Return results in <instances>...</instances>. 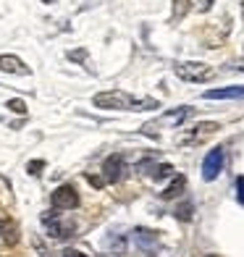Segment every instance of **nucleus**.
<instances>
[{"mask_svg":"<svg viewBox=\"0 0 244 257\" xmlns=\"http://www.w3.org/2000/svg\"><path fill=\"white\" fill-rule=\"evenodd\" d=\"M8 110H14V113H19V115H24V113H27V105L21 102V100H8Z\"/></svg>","mask_w":244,"mask_h":257,"instance_id":"14","label":"nucleus"},{"mask_svg":"<svg viewBox=\"0 0 244 257\" xmlns=\"http://www.w3.org/2000/svg\"><path fill=\"white\" fill-rule=\"evenodd\" d=\"M147 168H150V176L153 179H168L173 173V168L168 166V163H153V166H147Z\"/></svg>","mask_w":244,"mask_h":257,"instance_id":"13","label":"nucleus"},{"mask_svg":"<svg viewBox=\"0 0 244 257\" xmlns=\"http://www.w3.org/2000/svg\"><path fill=\"white\" fill-rule=\"evenodd\" d=\"M134 241H137L139 249H145V252H150V254L158 249V233L150 231V228H137V231H134Z\"/></svg>","mask_w":244,"mask_h":257,"instance_id":"9","label":"nucleus"},{"mask_svg":"<svg viewBox=\"0 0 244 257\" xmlns=\"http://www.w3.org/2000/svg\"><path fill=\"white\" fill-rule=\"evenodd\" d=\"M87 181L95 186V189H102L105 186V179H100V176H92V173H87Z\"/></svg>","mask_w":244,"mask_h":257,"instance_id":"15","label":"nucleus"},{"mask_svg":"<svg viewBox=\"0 0 244 257\" xmlns=\"http://www.w3.org/2000/svg\"><path fill=\"white\" fill-rule=\"evenodd\" d=\"M173 8H171V19L173 21H181L184 16L189 14V8H192V0H171Z\"/></svg>","mask_w":244,"mask_h":257,"instance_id":"12","label":"nucleus"},{"mask_svg":"<svg viewBox=\"0 0 244 257\" xmlns=\"http://www.w3.org/2000/svg\"><path fill=\"white\" fill-rule=\"evenodd\" d=\"M197 8H200L202 14H207V11L213 8V0H197Z\"/></svg>","mask_w":244,"mask_h":257,"instance_id":"17","label":"nucleus"},{"mask_svg":"<svg viewBox=\"0 0 244 257\" xmlns=\"http://www.w3.org/2000/svg\"><path fill=\"white\" fill-rule=\"evenodd\" d=\"M173 74L181 81H192V84H202V81L215 79V68H210L207 63H197V61H187V63H176Z\"/></svg>","mask_w":244,"mask_h":257,"instance_id":"2","label":"nucleus"},{"mask_svg":"<svg viewBox=\"0 0 244 257\" xmlns=\"http://www.w3.org/2000/svg\"><path fill=\"white\" fill-rule=\"evenodd\" d=\"M223 163H226V153H223V147L210 150V153L205 155V160H202V179H205V181L218 179V173L223 171Z\"/></svg>","mask_w":244,"mask_h":257,"instance_id":"3","label":"nucleus"},{"mask_svg":"<svg viewBox=\"0 0 244 257\" xmlns=\"http://www.w3.org/2000/svg\"><path fill=\"white\" fill-rule=\"evenodd\" d=\"M45 166V163L42 160H34V163H29V173H32V176H37V173H40V168Z\"/></svg>","mask_w":244,"mask_h":257,"instance_id":"18","label":"nucleus"},{"mask_svg":"<svg viewBox=\"0 0 244 257\" xmlns=\"http://www.w3.org/2000/svg\"><path fill=\"white\" fill-rule=\"evenodd\" d=\"M218 128H220V126H218L215 121H205V123H197L194 128H189V134L184 137L181 142H184V145H200V142H205V139L210 137V134H215Z\"/></svg>","mask_w":244,"mask_h":257,"instance_id":"5","label":"nucleus"},{"mask_svg":"<svg viewBox=\"0 0 244 257\" xmlns=\"http://www.w3.org/2000/svg\"><path fill=\"white\" fill-rule=\"evenodd\" d=\"M121 176H124V158L110 155L105 163H102V179H105L108 184H115V181H121Z\"/></svg>","mask_w":244,"mask_h":257,"instance_id":"6","label":"nucleus"},{"mask_svg":"<svg viewBox=\"0 0 244 257\" xmlns=\"http://www.w3.org/2000/svg\"><path fill=\"white\" fill-rule=\"evenodd\" d=\"M50 202H53L55 210H74L79 205V194H76V189L71 184H63V186H58V189L53 192Z\"/></svg>","mask_w":244,"mask_h":257,"instance_id":"4","label":"nucleus"},{"mask_svg":"<svg viewBox=\"0 0 244 257\" xmlns=\"http://www.w3.org/2000/svg\"><path fill=\"white\" fill-rule=\"evenodd\" d=\"M184 186H187V179H184V176H173V181L166 186V192H163L160 197H163V200H173V197H179L184 192Z\"/></svg>","mask_w":244,"mask_h":257,"instance_id":"11","label":"nucleus"},{"mask_svg":"<svg viewBox=\"0 0 244 257\" xmlns=\"http://www.w3.org/2000/svg\"><path fill=\"white\" fill-rule=\"evenodd\" d=\"M42 3H53V0H42Z\"/></svg>","mask_w":244,"mask_h":257,"instance_id":"22","label":"nucleus"},{"mask_svg":"<svg viewBox=\"0 0 244 257\" xmlns=\"http://www.w3.org/2000/svg\"><path fill=\"white\" fill-rule=\"evenodd\" d=\"M45 226H48L53 239H68L74 233V223H61L58 215H45Z\"/></svg>","mask_w":244,"mask_h":257,"instance_id":"8","label":"nucleus"},{"mask_svg":"<svg viewBox=\"0 0 244 257\" xmlns=\"http://www.w3.org/2000/svg\"><path fill=\"white\" fill-rule=\"evenodd\" d=\"M0 71H6V74H19V76H29V66L21 61V58L16 55H0Z\"/></svg>","mask_w":244,"mask_h":257,"instance_id":"7","label":"nucleus"},{"mask_svg":"<svg viewBox=\"0 0 244 257\" xmlns=\"http://www.w3.org/2000/svg\"><path fill=\"white\" fill-rule=\"evenodd\" d=\"M241 14H244V0H241Z\"/></svg>","mask_w":244,"mask_h":257,"instance_id":"21","label":"nucleus"},{"mask_svg":"<svg viewBox=\"0 0 244 257\" xmlns=\"http://www.w3.org/2000/svg\"><path fill=\"white\" fill-rule=\"evenodd\" d=\"M63 257H87V254H84V252H79V249H66Z\"/></svg>","mask_w":244,"mask_h":257,"instance_id":"19","label":"nucleus"},{"mask_svg":"<svg viewBox=\"0 0 244 257\" xmlns=\"http://www.w3.org/2000/svg\"><path fill=\"white\" fill-rule=\"evenodd\" d=\"M95 108L102 110H153L160 108V102L153 97H132L129 92L124 89H108V92H100V95L92 97Z\"/></svg>","mask_w":244,"mask_h":257,"instance_id":"1","label":"nucleus"},{"mask_svg":"<svg viewBox=\"0 0 244 257\" xmlns=\"http://www.w3.org/2000/svg\"><path fill=\"white\" fill-rule=\"evenodd\" d=\"M236 68H241V71H244V61H241V63H239V66H236Z\"/></svg>","mask_w":244,"mask_h":257,"instance_id":"20","label":"nucleus"},{"mask_svg":"<svg viewBox=\"0 0 244 257\" xmlns=\"http://www.w3.org/2000/svg\"><path fill=\"white\" fill-rule=\"evenodd\" d=\"M236 200L244 205V176H239V179H236Z\"/></svg>","mask_w":244,"mask_h":257,"instance_id":"16","label":"nucleus"},{"mask_svg":"<svg viewBox=\"0 0 244 257\" xmlns=\"http://www.w3.org/2000/svg\"><path fill=\"white\" fill-rule=\"evenodd\" d=\"M207 257H218V254H207Z\"/></svg>","mask_w":244,"mask_h":257,"instance_id":"23","label":"nucleus"},{"mask_svg":"<svg viewBox=\"0 0 244 257\" xmlns=\"http://www.w3.org/2000/svg\"><path fill=\"white\" fill-rule=\"evenodd\" d=\"M205 100H244V87H220V89H210L205 92Z\"/></svg>","mask_w":244,"mask_h":257,"instance_id":"10","label":"nucleus"}]
</instances>
